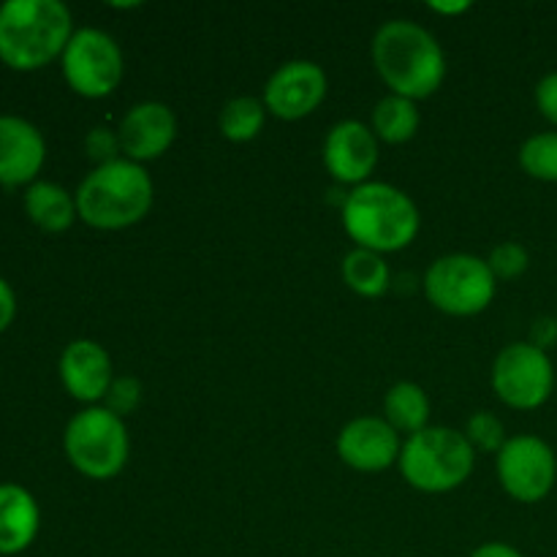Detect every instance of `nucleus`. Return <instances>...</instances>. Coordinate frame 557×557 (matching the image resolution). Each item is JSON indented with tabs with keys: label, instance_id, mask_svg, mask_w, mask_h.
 <instances>
[{
	"label": "nucleus",
	"instance_id": "4",
	"mask_svg": "<svg viewBox=\"0 0 557 557\" xmlns=\"http://www.w3.org/2000/svg\"><path fill=\"white\" fill-rule=\"evenodd\" d=\"M74 36L60 0H9L0 5V60L14 71H38L63 58Z\"/></svg>",
	"mask_w": 557,
	"mask_h": 557
},
{
	"label": "nucleus",
	"instance_id": "15",
	"mask_svg": "<svg viewBox=\"0 0 557 557\" xmlns=\"http://www.w3.org/2000/svg\"><path fill=\"white\" fill-rule=\"evenodd\" d=\"M60 381L74 400L98 406L114 381L112 357L96 341H87V337L71 341L60 354Z\"/></svg>",
	"mask_w": 557,
	"mask_h": 557
},
{
	"label": "nucleus",
	"instance_id": "16",
	"mask_svg": "<svg viewBox=\"0 0 557 557\" xmlns=\"http://www.w3.org/2000/svg\"><path fill=\"white\" fill-rule=\"evenodd\" d=\"M47 161V141L41 131L25 117L0 114V185L20 188L36 183Z\"/></svg>",
	"mask_w": 557,
	"mask_h": 557
},
{
	"label": "nucleus",
	"instance_id": "21",
	"mask_svg": "<svg viewBox=\"0 0 557 557\" xmlns=\"http://www.w3.org/2000/svg\"><path fill=\"white\" fill-rule=\"evenodd\" d=\"M341 275L354 294L364 299H379L389 292L392 270L389 261L375 250L354 248L343 256Z\"/></svg>",
	"mask_w": 557,
	"mask_h": 557
},
{
	"label": "nucleus",
	"instance_id": "23",
	"mask_svg": "<svg viewBox=\"0 0 557 557\" xmlns=\"http://www.w3.org/2000/svg\"><path fill=\"white\" fill-rule=\"evenodd\" d=\"M520 166L542 183H557V131H542L522 141Z\"/></svg>",
	"mask_w": 557,
	"mask_h": 557
},
{
	"label": "nucleus",
	"instance_id": "26",
	"mask_svg": "<svg viewBox=\"0 0 557 557\" xmlns=\"http://www.w3.org/2000/svg\"><path fill=\"white\" fill-rule=\"evenodd\" d=\"M141 395H145V386L134 375H114L112 386H109L107 397H103V408L112 411L114 417L128 419L131 413L139 411Z\"/></svg>",
	"mask_w": 557,
	"mask_h": 557
},
{
	"label": "nucleus",
	"instance_id": "25",
	"mask_svg": "<svg viewBox=\"0 0 557 557\" xmlns=\"http://www.w3.org/2000/svg\"><path fill=\"white\" fill-rule=\"evenodd\" d=\"M487 267L493 270L495 281H515V277H522L531 267V253L522 243H515V239H506V243L495 245L487 256Z\"/></svg>",
	"mask_w": 557,
	"mask_h": 557
},
{
	"label": "nucleus",
	"instance_id": "12",
	"mask_svg": "<svg viewBox=\"0 0 557 557\" xmlns=\"http://www.w3.org/2000/svg\"><path fill=\"white\" fill-rule=\"evenodd\" d=\"M379 145L373 128L362 120H341L326 134L321 158H324L326 172L341 185H359L370 183V174L379 166Z\"/></svg>",
	"mask_w": 557,
	"mask_h": 557
},
{
	"label": "nucleus",
	"instance_id": "13",
	"mask_svg": "<svg viewBox=\"0 0 557 557\" xmlns=\"http://www.w3.org/2000/svg\"><path fill=\"white\" fill-rule=\"evenodd\" d=\"M337 457L359 473H384L400 462V433L384 417H357L337 433Z\"/></svg>",
	"mask_w": 557,
	"mask_h": 557
},
{
	"label": "nucleus",
	"instance_id": "10",
	"mask_svg": "<svg viewBox=\"0 0 557 557\" xmlns=\"http://www.w3.org/2000/svg\"><path fill=\"white\" fill-rule=\"evenodd\" d=\"M495 471L509 498L520 504H539L555 487L557 457L553 446L539 435H515L495 457Z\"/></svg>",
	"mask_w": 557,
	"mask_h": 557
},
{
	"label": "nucleus",
	"instance_id": "19",
	"mask_svg": "<svg viewBox=\"0 0 557 557\" xmlns=\"http://www.w3.org/2000/svg\"><path fill=\"white\" fill-rule=\"evenodd\" d=\"M430 411L433 406H430L428 392L413 381H397L384 395V419L408 438L430 428Z\"/></svg>",
	"mask_w": 557,
	"mask_h": 557
},
{
	"label": "nucleus",
	"instance_id": "7",
	"mask_svg": "<svg viewBox=\"0 0 557 557\" xmlns=\"http://www.w3.org/2000/svg\"><path fill=\"white\" fill-rule=\"evenodd\" d=\"M424 297L435 310L457 319L479 315L493 305L498 281L487 259L473 253H446L424 272Z\"/></svg>",
	"mask_w": 557,
	"mask_h": 557
},
{
	"label": "nucleus",
	"instance_id": "6",
	"mask_svg": "<svg viewBox=\"0 0 557 557\" xmlns=\"http://www.w3.org/2000/svg\"><path fill=\"white\" fill-rule=\"evenodd\" d=\"M63 449L71 466L92 482H109L128 466L131 435L125 419L103 406H87L71 417L63 433Z\"/></svg>",
	"mask_w": 557,
	"mask_h": 557
},
{
	"label": "nucleus",
	"instance_id": "14",
	"mask_svg": "<svg viewBox=\"0 0 557 557\" xmlns=\"http://www.w3.org/2000/svg\"><path fill=\"white\" fill-rule=\"evenodd\" d=\"M123 158L141 163L166 156L177 139V114L163 101H139L123 114L117 125Z\"/></svg>",
	"mask_w": 557,
	"mask_h": 557
},
{
	"label": "nucleus",
	"instance_id": "2",
	"mask_svg": "<svg viewBox=\"0 0 557 557\" xmlns=\"http://www.w3.org/2000/svg\"><path fill=\"white\" fill-rule=\"evenodd\" d=\"M341 215L354 245L381 256L408 248L422 226L417 201L397 185L379 180L348 190Z\"/></svg>",
	"mask_w": 557,
	"mask_h": 557
},
{
	"label": "nucleus",
	"instance_id": "24",
	"mask_svg": "<svg viewBox=\"0 0 557 557\" xmlns=\"http://www.w3.org/2000/svg\"><path fill=\"white\" fill-rule=\"evenodd\" d=\"M466 438L468 444L473 446V451H482V455H498L504 449L506 438V428L493 411H476L471 419L466 422Z\"/></svg>",
	"mask_w": 557,
	"mask_h": 557
},
{
	"label": "nucleus",
	"instance_id": "30",
	"mask_svg": "<svg viewBox=\"0 0 557 557\" xmlns=\"http://www.w3.org/2000/svg\"><path fill=\"white\" fill-rule=\"evenodd\" d=\"M16 315V297H14V288L0 277V332H5L11 326Z\"/></svg>",
	"mask_w": 557,
	"mask_h": 557
},
{
	"label": "nucleus",
	"instance_id": "5",
	"mask_svg": "<svg viewBox=\"0 0 557 557\" xmlns=\"http://www.w3.org/2000/svg\"><path fill=\"white\" fill-rule=\"evenodd\" d=\"M397 468L419 493L444 495L471 479L476 468V451L460 430L430 424L422 433L403 441Z\"/></svg>",
	"mask_w": 557,
	"mask_h": 557
},
{
	"label": "nucleus",
	"instance_id": "3",
	"mask_svg": "<svg viewBox=\"0 0 557 557\" xmlns=\"http://www.w3.org/2000/svg\"><path fill=\"white\" fill-rule=\"evenodd\" d=\"M74 196L79 221L98 232H123L150 215L156 185L141 163L120 158L92 166Z\"/></svg>",
	"mask_w": 557,
	"mask_h": 557
},
{
	"label": "nucleus",
	"instance_id": "29",
	"mask_svg": "<svg viewBox=\"0 0 557 557\" xmlns=\"http://www.w3.org/2000/svg\"><path fill=\"white\" fill-rule=\"evenodd\" d=\"M536 348H542V351H549V348L557 343V319L555 315H542V319H536L531 324V341Z\"/></svg>",
	"mask_w": 557,
	"mask_h": 557
},
{
	"label": "nucleus",
	"instance_id": "31",
	"mask_svg": "<svg viewBox=\"0 0 557 557\" xmlns=\"http://www.w3.org/2000/svg\"><path fill=\"white\" fill-rule=\"evenodd\" d=\"M468 557H525V555L506 542H487V544H482V547L473 549Z\"/></svg>",
	"mask_w": 557,
	"mask_h": 557
},
{
	"label": "nucleus",
	"instance_id": "8",
	"mask_svg": "<svg viewBox=\"0 0 557 557\" xmlns=\"http://www.w3.org/2000/svg\"><path fill=\"white\" fill-rule=\"evenodd\" d=\"M490 384L504 406L515 411H536L553 397L555 364L549 354L533 343H509L495 357Z\"/></svg>",
	"mask_w": 557,
	"mask_h": 557
},
{
	"label": "nucleus",
	"instance_id": "18",
	"mask_svg": "<svg viewBox=\"0 0 557 557\" xmlns=\"http://www.w3.org/2000/svg\"><path fill=\"white\" fill-rule=\"evenodd\" d=\"M25 212L33 226L49 234L69 232L76 218H79V212H76V196L69 194L63 185L49 183V180H36L33 185H27Z\"/></svg>",
	"mask_w": 557,
	"mask_h": 557
},
{
	"label": "nucleus",
	"instance_id": "9",
	"mask_svg": "<svg viewBox=\"0 0 557 557\" xmlns=\"http://www.w3.org/2000/svg\"><path fill=\"white\" fill-rule=\"evenodd\" d=\"M60 63L69 87L82 98L112 96L125 74L123 49L107 30L98 27L74 30Z\"/></svg>",
	"mask_w": 557,
	"mask_h": 557
},
{
	"label": "nucleus",
	"instance_id": "22",
	"mask_svg": "<svg viewBox=\"0 0 557 557\" xmlns=\"http://www.w3.org/2000/svg\"><path fill=\"white\" fill-rule=\"evenodd\" d=\"M267 123V107L261 98L256 96H234L223 103L221 114H218V128H221L223 139L234 141V145H245L253 141L261 134Z\"/></svg>",
	"mask_w": 557,
	"mask_h": 557
},
{
	"label": "nucleus",
	"instance_id": "20",
	"mask_svg": "<svg viewBox=\"0 0 557 557\" xmlns=\"http://www.w3.org/2000/svg\"><path fill=\"white\" fill-rule=\"evenodd\" d=\"M419 125H422V114H419L417 101L395 96V92L381 98L370 117L375 139L384 145H406L419 134Z\"/></svg>",
	"mask_w": 557,
	"mask_h": 557
},
{
	"label": "nucleus",
	"instance_id": "17",
	"mask_svg": "<svg viewBox=\"0 0 557 557\" xmlns=\"http://www.w3.org/2000/svg\"><path fill=\"white\" fill-rule=\"evenodd\" d=\"M41 511L20 484H0V555H20L36 542Z\"/></svg>",
	"mask_w": 557,
	"mask_h": 557
},
{
	"label": "nucleus",
	"instance_id": "28",
	"mask_svg": "<svg viewBox=\"0 0 557 557\" xmlns=\"http://www.w3.org/2000/svg\"><path fill=\"white\" fill-rule=\"evenodd\" d=\"M533 98H536L539 114L557 128V71H549V74L539 79Z\"/></svg>",
	"mask_w": 557,
	"mask_h": 557
},
{
	"label": "nucleus",
	"instance_id": "27",
	"mask_svg": "<svg viewBox=\"0 0 557 557\" xmlns=\"http://www.w3.org/2000/svg\"><path fill=\"white\" fill-rule=\"evenodd\" d=\"M85 152L96 166L120 161L123 158V145H120L117 128H107V125L90 128V134L85 136Z\"/></svg>",
	"mask_w": 557,
	"mask_h": 557
},
{
	"label": "nucleus",
	"instance_id": "11",
	"mask_svg": "<svg viewBox=\"0 0 557 557\" xmlns=\"http://www.w3.org/2000/svg\"><path fill=\"white\" fill-rule=\"evenodd\" d=\"M326 92H330V79L324 69L313 60L299 58L272 71L261 101H264L267 114L294 123V120L310 117L324 103Z\"/></svg>",
	"mask_w": 557,
	"mask_h": 557
},
{
	"label": "nucleus",
	"instance_id": "32",
	"mask_svg": "<svg viewBox=\"0 0 557 557\" xmlns=\"http://www.w3.org/2000/svg\"><path fill=\"white\" fill-rule=\"evenodd\" d=\"M428 9L441 16H460L471 11V3L468 0H428Z\"/></svg>",
	"mask_w": 557,
	"mask_h": 557
},
{
	"label": "nucleus",
	"instance_id": "1",
	"mask_svg": "<svg viewBox=\"0 0 557 557\" xmlns=\"http://www.w3.org/2000/svg\"><path fill=\"white\" fill-rule=\"evenodd\" d=\"M373 65L389 92L411 101L435 96L446 79V54L438 38L411 20H389L375 30Z\"/></svg>",
	"mask_w": 557,
	"mask_h": 557
}]
</instances>
